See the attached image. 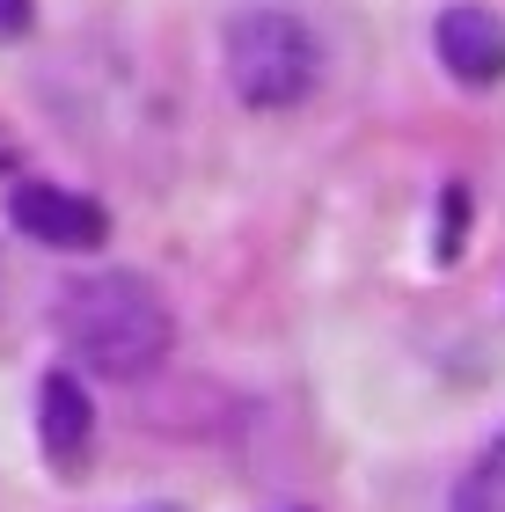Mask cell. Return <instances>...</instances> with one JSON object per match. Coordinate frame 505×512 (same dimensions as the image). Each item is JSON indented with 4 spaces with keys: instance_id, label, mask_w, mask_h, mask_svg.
Listing matches in <instances>:
<instances>
[{
    "instance_id": "6da1fadb",
    "label": "cell",
    "mask_w": 505,
    "mask_h": 512,
    "mask_svg": "<svg viewBox=\"0 0 505 512\" xmlns=\"http://www.w3.org/2000/svg\"><path fill=\"white\" fill-rule=\"evenodd\" d=\"M59 337H66V352L88 359L96 374L140 381L169 359L176 322H169V300L154 293L140 271H96V278H74V286L59 293Z\"/></svg>"
},
{
    "instance_id": "7a4b0ae2",
    "label": "cell",
    "mask_w": 505,
    "mask_h": 512,
    "mask_svg": "<svg viewBox=\"0 0 505 512\" xmlns=\"http://www.w3.org/2000/svg\"><path fill=\"white\" fill-rule=\"evenodd\" d=\"M315 74H323V44L293 8H242L227 22V88L249 110L308 103Z\"/></svg>"
},
{
    "instance_id": "3957f363",
    "label": "cell",
    "mask_w": 505,
    "mask_h": 512,
    "mask_svg": "<svg viewBox=\"0 0 505 512\" xmlns=\"http://www.w3.org/2000/svg\"><path fill=\"white\" fill-rule=\"evenodd\" d=\"M8 213H15L22 235L44 242V249H103V235H110L103 205L59 191V183H22V191L8 198Z\"/></svg>"
},
{
    "instance_id": "277c9868",
    "label": "cell",
    "mask_w": 505,
    "mask_h": 512,
    "mask_svg": "<svg viewBox=\"0 0 505 512\" xmlns=\"http://www.w3.org/2000/svg\"><path fill=\"white\" fill-rule=\"evenodd\" d=\"M432 44H440V66L454 81H469V88L505 81V22L491 8H476V0H454L440 15V30H432Z\"/></svg>"
},
{
    "instance_id": "5b68a950",
    "label": "cell",
    "mask_w": 505,
    "mask_h": 512,
    "mask_svg": "<svg viewBox=\"0 0 505 512\" xmlns=\"http://www.w3.org/2000/svg\"><path fill=\"white\" fill-rule=\"evenodd\" d=\"M37 432H44V454H52L59 469H81V461H88L96 410H88V388L74 374H44V388H37Z\"/></svg>"
},
{
    "instance_id": "8992f818",
    "label": "cell",
    "mask_w": 505,
    "mask_h": 512,
    "mask_svg": "<svg viewBox=\"0 0 505 512\" xmlns=\"http://www.w3.org/2000/svg\"><path fill=\"white\" fill-rule=\"evenodd\" d=\"M454 512H505V439H491V454L462 476V491H454Z\"/></svg>"
},
{
    "instance_id": "52a82bcc",
    "label": "cell",
    "mask_w": 505,
    "mask_h": 512,
    "mask_svg": "<svg viewBox=\"0 0 505 512\" xmlns=\"http://www.w3.org/2000/svg\"><path fill=\"white\" fill-rule=\"evenodd\" d=\"M462 227H469V191H447V213H440V256H462Z\"/></svg>"
},
{
    "instance_id": "ba28073f",
    "label": "cell",
    "mask_w": 505,
    "mask_h": 512,
    "mask_svg": "<svg viewBox=\"0 0 505 512\" xmlns=\"http://www.w3.org/2000/svg\"><path fill=\"white\" fill-rule=\"evenodd\" d=\"M37 22V0H0V37H30Z\"/></svg>"
}]
</instances>
